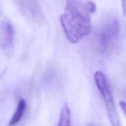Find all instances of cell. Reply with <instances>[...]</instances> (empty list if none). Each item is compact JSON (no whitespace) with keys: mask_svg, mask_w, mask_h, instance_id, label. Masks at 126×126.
Here are the masks:
<instances>
[{"mask_svg":"<svg viewBox=\"0 0 126 126\" xmlns=\"http://www.w3.org/2000/svg\"><path fill=\"white\" fill-rule=\"evenodd\" d=\"M94 78L96 86L99 90L105 103L108 118L111 124L114 126H120V121L116 108L111 89L105 75L102 71H97L94 73Z\"/></svg>","mask_w":126,"mask_h":126,"instance_id":"7a4b0ae2","label":"cell"},{"mask_svg":"<svg viewBox=\"0 0 126 126\" xmlns=\"http://www.w3.org/2000/svg\"><path fill=\"white\" fill-rule=\"evenodd\" d=\"M92 1L66 0L65 12L60 20L68 40L72 44L79 42L91 32V15L96 11Z\"/></svg>","mask_w":126,"mask_h":126,"instance_id":"6da1fadb","label":"cell"},{"mask_svg":"<svg viewBox=\"0 0 126 126\" xmlns=\"http://www.w3.org/2000/svg\"><path fill=\"white\" fill-rule=\"evenodd\" d=\"M26 109V102L24 99L20 100L18 102L16 110L14 114L12 115V118L10 120L9 125L14 126L17 124L23 117L25 111Z\"/></svg>","mask_w":126,"mask_h":126,"instance_id":"5b68a950","label":"cell"},{"mask_svg":"<svg viewBox=\"0 0 126 126\" xmlns=\"http://www.w3.org/2000/svg\"><path fill=\"white\" fill-rule=\"evenodd\" d=\"M122 9L123 15L126 17V0H122Z\"/></svg>","mask_w":126,"mask_h":126,"instance_id":"ba28073f","label":"cell"},{"mask_svg":"<svg viewBox=\"0 0 126 126\" xmlns=\"http://www.w3.org/2000/svg\"><path fill=\"white\" fill-rule=\"evenodd\" d=\"M71 125V114L68 104L65 103L62 106L60 113V119L58 126H70Z\"/></svg>","mask_w":126,"mask_h":126,"instance_id":"8992f818","label":"cell"},{"mask_svg":"<svg viewBox=\"0 0 126 126\" xmlns=\"http://www.w3.org/2000/svg\"><path fill=\"white\" fill-rule=\"evenodd\" d=\"M13 26L10 22L4 21L0 25V47L7 49L12 46L14 42Z\"/></svg>","mask_w":126,"mask_h":126,"instance_id":"3957f363","label":"cell"},{"mask_svg":"<svg viewBox=\"0 0 126 126\" xmlns=\"http://www.w3.org/2000/svg\"><path fill=\"white\" fill-rule=\"evenodd\" d=\"M119 30V24L118 20L115 18L111 19L103 28L101 33L100 38L101 44L105 46L109 44L112 39L117 36Z\"/></svg>","mask_w":126,"mask_h":126,"instance_id":"277c9868","label":"cell"},{"mask_svg":"<svg viewBox=\"0 0 126 126\" xmlns=\"http://www.w3.org/2000/svg\"><path fill=\"white\" fill-rule=\"evenodd\" d=\"M119 105H120L121 108L126 116V102L124 101H121L119 102Z\"/></svg>","mask_w":126,"mask_h":126,"instance_id":"52a82bcc","label":"cell"}]
</instances>
